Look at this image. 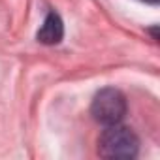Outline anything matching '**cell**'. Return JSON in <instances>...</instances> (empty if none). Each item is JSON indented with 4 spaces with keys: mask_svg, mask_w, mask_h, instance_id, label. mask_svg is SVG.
<instances>
[{
    "mask_svg": "<svg viewBox=\"0 0 160 160\" xmlns=\"http://www.w3.org/2000/svg\"><path fill=\"white\" fill-rule=\"evenodd\" d=\"M139 151L138 136L121 122L106 126L98 139V152L104 158H134Z\"/></svg>",
    "mask_w": 160,
    "mask_h": 160,
    "instance_id": "6da1fadb",
    "label": "cell"
},
{
    "mask_svg": "<svg viewBox=\"0 0 160 160\" xmlns=\"http://www.w3.org/2000/svg\"><path fill=\"white\" fill-rule=\"evenodd\" d=\"M91 115L96 122L109 126L117 124L126 115V98L119 89L106 87L100 92H96L92 104H91Z\"/></svg>",
    "mask_w": 160,
    "mask_h": 160,
    "instance_id": "7a4b0ae2",
    "label": "cell"
},
{
    "mask_svg": "<svg viewBox=\"0 0 160 160\" xmlns=\"http://www.w3.org/2000/svg\"><path fill=\"white\" fill-rule=\"evenodd\" d=\"M141 2H147V4H158V0H141Z\"/></svg>",
    "mask_w": 160,
    "mask_h": 160,
    "instance_id": "277c9868",
    "label": "cell"
},
{
    "mask_svg": "<svg viewBox=\"0 0 160 160\" xmlns=\"http://www.w3.org/2000/svg\"><path fill=\"white\" fill-rule=\"evenodd\" d=\"M62 36H64V25H62L60 15L55 13V12L47 13V17H45V21H43L42 28H40L38 34H36L38 42H40V43H45V45H57V43L62 40Z\"/></svg>",
    "mask_w": 160,
    "mask_h": 160,
    "instance_id": "3957f363",
    "label": "cell"
}]
</instances>
